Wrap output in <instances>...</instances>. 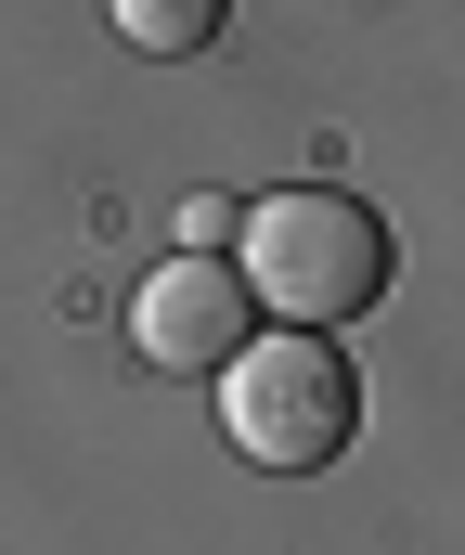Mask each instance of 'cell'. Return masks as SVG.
<instances>
[{"label": "cell", "instance_id": "cell-4", "mask_svg": "<svg viewBox=\"0 0 465 555\" xmlns=\"http://www.w3.org/2000/svg\"><path fill=\"white\" fill-rule=\"evenodd\" d=\"M220 26H233V0H117V39H130V52H168V65L207 52Z\"/></svg>", "mask_w": 465, "mask_h": 555}, {"label": "cell", "instance_id": "cell-1", "mask_svg": "<svg viewBox=\"0 0 465 555\" xmlns=\"http://www.w3.org/2000/svg\"><path fill=\"white\" fill-rule=\"evenodd\" d=\"M388 272H401L388 220H375L362 194H336V181H298V194L246 207V284H259L285 323H349V310L388 297Z\"/></svg>", "mask_w": 465, "mask_h": 555}, {"label": "cell", "instance_id": "cell-2", "mask_svg": "<svg viewBox=\"0 0 465 555\" xmlns=\"http://www.w3.org/2000/svg\"><path fill=\"white\" fill-rule=\"evenodd\" d=\"M220 426H233L246 465L323 478V465L362 439V375H349V349H336L323 323H285V336H259V349L220 375Z\"/></svg>", "mask_w": 465, "mask_h": 555}, {"label": "cell", "instance_id": "cell-5", "mask_svg": "<svg viewBox=\"0 0 465 555\" xmlns=\"http://www.w3.org/2000/svg\"><path fill=\"white\" fill-rule=\"evenodd\" d=\"M181 246H220V259H233V246H246V207H233V194H194V207H181Z\"/></svg>", "mask_w": 465, "mask_h": 555}, {"label": "cell", "instance_id": "cell-3", "mask_svg": "<svg viewBox=\"0 0 465 555\" xmlns=\"http://www.w3.org/2000/svg\"><path fill=\"white\" fill-rule=\"evenodd\" d=\"M130 336H143V362H168V375H233V362L259 349V284H246V259L181 246V259L130 297Z\"/></svg>", "mask_w": 465, "mask_h": 555}]
</instances>
